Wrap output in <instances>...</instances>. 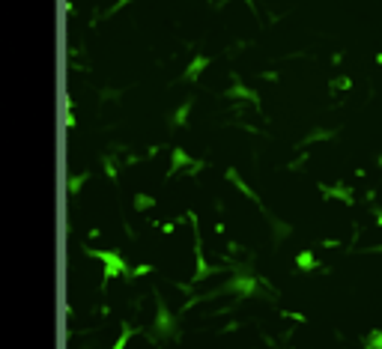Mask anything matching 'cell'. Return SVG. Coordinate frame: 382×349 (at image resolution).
I'll return each instance as SVG.
<instances>
[{"mask_svg":"<svg viewBox=\"0 0 382 349\" xmlns=\"http://www.w3.org/2000/svg\"><path fill=\"white\" fill-rule=\"evenodd\" d=\"M200 66H206V60H203V57H197V60H194V66H191L188 72H185V78H188V81L194 78V75H197V72H200Z\"/></svg>","mask_w":382,"mask_h":349,"instance_id":"cell-2","label":"cell"},{"mask_svg":"<svg viewBox=\"0 0 382 349\" xmlns=\"http://www.w3.org/2000/svg\"><path fill=\"white\" fill-rule=\"evenodd\" d=\"M370 340H373V346H376V349H382V331H379V334H373Z\"/></svg>","mask_w":382,"mask_h":349,"instance_id":"cell-6","label":"cell"},{"mask_svg":"<svg viewBox=\"0 0 382 349\" xmlns=\"http://www.w3.org/2000/svg\"><path fill=\"white\" fill-rule=\"evenodd\" d=\"M299 263H302V266H314V257H311V254H302V257H299Z\"/></svg>","mask_w":382,"mask_h":349,"instance_id":"cell-4","label":"cell"},{"mask_svg":"<svg viewBox=\"0 0 382 349\" xmlns=\"http://www.w3.org/2000/svg\"><path fill=\"white\" fill-rule=\"evenodd\" d=\"M126 340H128V328H123V337L114 343V349H123V346H126Z\"/></svg>","mask_w":382,"mask_h":349,"instance_id":"cell-3","label":"cell"},{"mask_svg":"<svg viewBox=\"0 0 382 349\" xmlns=\"http://www.w3.org/2000/svg\"><path fill=\"white\" fill-rule=\"evenodd\" d=\"M150 203H153V200H150V197H144V194H140V197H137V206H140V209H144V206H150Z\"/></svg>","mask_w":382,"mask_h":349,"instance_id":"cell-5","label":"cell"},{"mask_svg":"<svg viewBox=\"0 0 382 349\" xmlns=\"http://www.w3.org/2000/svg\"><path fill=\"white\" fill-rule=\"evenodd\" d=\"M93 257H99L102 263H105V269H108V275H126V263L120 260L117 254H108V251H93Z\"/></svg>","mask_w":382,"mask_h":349,"instance_id":"cell-1","label":"cell"}]
</instances>
